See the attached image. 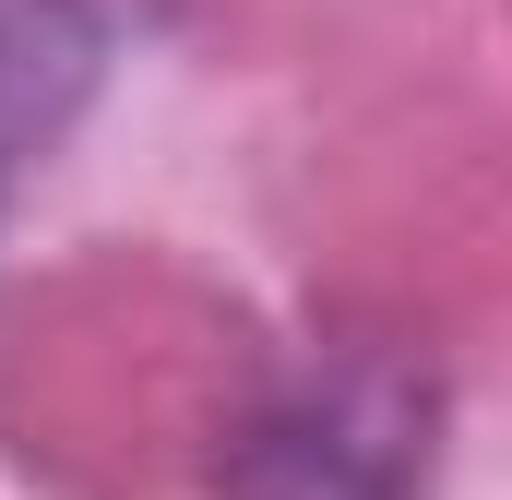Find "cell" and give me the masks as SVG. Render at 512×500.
<instances>
[{"mask_svg":"<svg viewBox=\"0 0 512 500\" xmlns=\"http://www.w3.org/2000/svg\"><path fill=\"white\" fill-rule=\"evenodd\" d=\"M108 84L96 0H0V179H24Z\"/></svg>","mask_w":512,"mask_h":500,"instance_id":"cell-2","label":"cell"},{"mask_svg":"<svg viewBox=\"0 0 512 500\" xmlns=\"http://www.w3.org/2000/svg\"><path fill=\"white\" fill-rule=\"evenodd\" d=\"M417 477H429V393L346 370L251 441L239 500H417Z\"/></svg>","mask_w":512,"mask_h":500,"instance_id":"cell-1","label":"cell"}]
</instances>
